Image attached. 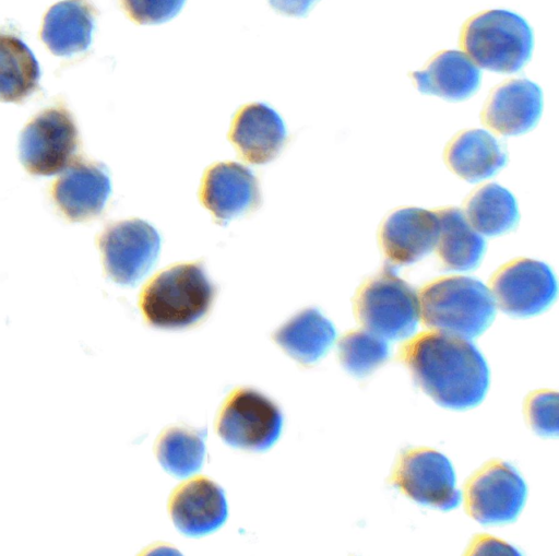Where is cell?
<instances>
[{"mask_svg":"<svg viewBox=\"0 0 559 556\" xmlns=\"http://www.w3.org/2000/svg\"><path fill=\"white\" fill-rule=\"evenodd\" d=\"M200 198L218 221L226 223L259 205L260 190L247 166L221 162L204 175Z\"/></svg>","mask_w":559,"mask_h":556,"instance_id":"2e32d148","label":"cell"},{"mask_svg":"<svg viewBox=\"0 0 559 556\" xmlns=\"http://www.w3.org/2000/svg\"><path fill=\"white\" fill-rule=\"evenodd\" d=\"M557 280L544 262L521 258L502 265L490 280L496 305L513 317H532L545 311L557 297Z\"/></svg>","mask_w":559,"mask_h":556,"instance_id":"9c48e42d","label":"cell"},{"mask_svg":"<svg viewBox=\"0 0 559 556\" xmlns=\"http://www.w3.org/2000/svg\"><path fill=\"white\" fill-rule=\"evenodd\" d=\"M393 484L414 501L440 510L461 502L454 469L439 451L416 448L405 451L393 473Z\"/></svg>","mask_w":559,"mask_h":556,"instance_id":"30bf717a","label":"cell"},{"mask_svg":"<svg viewBox=\"0 0 559 556\" xmlns=\"http://www.w3.org/2000/svg\"><path fill=\"white\" fill-rule=\"evenodd\" d=\"M418 299L427 328L466 339L480 335L496 316L490 289L471 276L436 279L421 288Z\"/></svg>","mask_w":559,"mask_h":556,"instance_id":"7a4b0ae2","label":"cell"},{"mask_svg":"<svg viewBox=\"0 0 559 556\" xmlns=\"http://www.w3.org/2000/svg\"><path fill=\"white\" fill-rule=\"evenodd\" d=\"M169 513L182 534L195 537L219 529L228 511L223 489L212 480L198 476L185 482L173 493Z\"/></svg>","mask_w":559,"mask_h":556,"instance_id":"5bb4252c","label":"cell"},{"mask_svg":"<svg viewBox=\"0 0 559 556\" xmlns=\"http://www.w3.org/2000/svg\"><path fill=\"white\" fill-rule=\"evenodd\" d=\"M336 330L317 308H307L273 333V340L294 359L311 365L333 345Z\"/></svg>","mask_w":559,"mask_h":556,"instance_id":"44dd1931","label":"cell"},{"mask_svg":"<svg viewBox=\"0 0 559 556\" xmlns=\"http://www.w3.org/2000/svg\"><path fill=\"white\" fill-rule=\"evenodd\" d=\"M474 555H519V551L512 545L490 536L477 537L469 549Z\"/></svg>","mask_w":559,"mask_h":556,"instance_id":"f1b7e54d","label":"cell"},{"mask_svg":"<svg viewBox=\"0 0 559 556\" xmlns=\"http://www.w3.org/2000/svg\"><path fill=\"white\" fill-rule=\"evenodd\" d=\"M128 15L139 24H159L176 16L186 0H120Z\"/></svg>","mask_w":559,"mask_h":556,"instance_id":"83f0119b","label":"cell"},{"mask_svg":"<svg viewBox=\"0 0 559 556\" xmlns=\"http://www.w3.org/2000/svg\"><path fill=\"white\" fill-rule=\"evenodd\" d=\"M464 214L474 229L485 236L508 233L520 217L514 196L498 184L475 190L466 201Z\"/></svg>","mask_w":559,"mask_h":556,"instance_id":"cb8c5ba5","label":"cell"},{"mask_svg":"<svg viewBox=\"0 0 559 556\" xmlns=\"http://www.w3.org/2000/svg\"><path fill=\"white\" fill-rule=\"evenodd\" d=\"M110 192L111 184L106 167L86 161L74 162L52 187L56 205L73 222L97 216Z\"/></svg>","mask_w":559,"mask_h":556,"instance_id":"9a60e30c","label":"cell"},{"mask_svg":"<svg viewBox=\"0 0 559 556\" xmlns=\"http://www.w3.org/2000/svg\"><path fill=\"white\" fill-rule=\"evenodd\" d=\"M461 45L476 66L514 73L531 59L534 38L521 15L493 9L473 16L464 25Z\"/></svg>","mask_w":559,"mask_h":556,"instance_id":"277c9868","label":"cell"},{"mask_svg":"<svg viewBox=\"0 0 559 556\" xmlns=\"http://www.w3.org/2000/svg\"><path fill=\"white\" fill-rule=\"evenodd\" d=\"M525 413L531 427L544 437L558 435V393L540 390L531 394L525 403Z\"/></svg>","mask_w":559,"mask_h":556,"instance_id":"4316f807","label":"cell"},{"mask_svg":"<svg viewBox=\"0 0 559 556\" xmlns=\"http://www.w3.org/2000/svg\"><path fill=\"white\" fill-rule=\"evenodd\" d=\"M98 245L107 275L118 284L133 285L155 263L160 237L146 221L132 218L108 226Z\"/></svg>","mask_w":559,"mask_h":556,"instance_id":"8fae6325","label":"cell"},{"mask_svg":"<svg viewBox=\"0 0 559 556\" xmlns=\"http://www.w3.org/2000/svg\"><path fill=\"white\" fill-rule=\"evenodd\" d=\"M40 69L27 45L0 34V100L21 103L38 87Z\"/></svg>","mask_w":559,"mask_h":556,"instance_id":"603a6c76","label":"cell"},{"mask_svg":"<svg viewBox=\"0 0 559 556\" xmlns=\"http://www.w3.org/2000/svg\"><path fill=\"white\" fill-rule=\"evenodd\" d=\"M287 138L286 128L280 115L264 103H252L236 115L230 131L242 157L253 164L272 161L283 147Z\"/></svg>","mask_w":559,"mask_h":556,"instance_id":"e0dca14e","label":"cell"},{"mask_svg":"<svg viewBox=\"0 0 559 556\" xmlns=\"http://www.w3.org/2000/svg\"><path fill=\"white\" fill-rule=\"evenodd\" d=\"M448 167L468 182H478L496 175L508 161L501 143L484 129L460 132L447 145Z\"/></svg>","mask_w":559,"mask_h":556,"instance_id":"d6986e66","label":"cell"},{"mask_svg":"<svg viewBox=\"0 0 559 556\" xmlns=\"http://www.w3.org/2000/svg\"><path fill=\"white\" fill-rule=\"evenodd\" d=\"M78 138L75 122L67 109H46L21 132L20 161L32 175H55L70 163L78 147Z\"/></svg>","mask_w":559,"mask_h":556,"instance_id":"ba28073f","label":"cell"},{"mask_svg":"<svg viewBox=\"0 0 559 556\" xmlns=\"http://www.w3.org/2000/svg\"><path fill=\"white\" fill-rule=\"evenodd\" d=\"M156 457L160 465L177 477L197 473L204 460L205 443L203 433L171 427L157 439Z\"/></svg>","mask_w":559,"mask_h":556,"instance_id":"d4e9b609","label":"cell"},{"mask_svg":"<svg viewBox=\"0 0 559 556\" xmlns=\"http://www.w3.org/2000/svg\"><path fill=\"white\" fill-rule=\"evenodd\" d=\"M439 220L436 244L438 257L448 270L469 271L481 261L486 242L457 208L435 211Z\"/></svg>","mask_w":559,"mask_h":556,"instance_id":"7402d4cb","label":"cell"},{"mask_svg":"<svg viewBox=\"0 0 559 556\" xmlns=\"http://www.w3.org/2000/svg\"><path fill=\"white\" fill-rule=\"evenodd\" d=\"M317 0H269L277 12L289 16H304Z\"/></svg>","mask_w":559,"mask_h":556,"instance_id":"f546056e","label":"cell"},{"mask_svg":"<svg viewBox=\"0 0 559 556\" xmlns=\"http://www.w3.org/2000/svg\"><path fill=\"white\" fill-rule=\"evenodd\" d=\"M543 110L540 87L527 79H512L497 86L481 111V120L493 132L511 137L533 129Z\"/></svg>","mask_w":559,"mask_h":556,"instance_id":"4fadbf2b","label":"cell"},{"mask_svg":"<svg viewBox=\"0 0 559 556\" xmlns=\"http://www.w3.org/2000/svg\"><path fill=\"white\" fill-rule=\"evenodd\" d=\"M283 415L262 393L239 388L224 402L216 421L218 436L229 446L264 451L280 438Z\"/></svg>","mask_w":559,"mask_h":556,"instance_id":"8992f818","label":"cell"},{"mask_svg":"<svg viewBox=\"0 0 559 556\" xmlns=\"http://www.w3.org/2000/svg\"><path fill=\"white\" fill-rule=\"evenodd\" d=\"M412 76L419 92L457 102L471 97L478 90L481 75L467 55L444 50Z\"/></svg>","mask_w":559,"mask_h":556,"instance_id":"ac0fdd59","label":"cell"},{"mask_svg":"<svg viewBox=\"0 0 559 556\" xmlns=\"http://www.w3.org/2000/svg\"><path fill=\"white\" fill-rule=\"evenodd\" d=\"M527 487L519 472L508 462L487 463L467 482L464 502L467 513L484 525L513 522L521 513Z\"/></svg>","mask_w":559,"mask_h":556,"instance_id":"52a82bcc","label":"cell"},{"mask_svg":"<svg viewBox=\"0 0 559 556\" xmlns=\"http://www.w3.org/2000/svg\"><path fill=\"white\" fill-rule=\"evenodd\" d=\"M402 358L417 385L443 407L472 409L488 391V365L466 338L423 332L403 347Z\"/></svg>","mask_w":559,"mask_h":556,"instance_id":"6da1fadb","label":"cell"},{"mask_svg":"<svg viewBox=\"0 0 559 556\" xmlns=\"http://www.w3.org/2000/svg\"><path fill=\"white\" fill-rule=\"evenodd\" d=\"M95 27L93 7L85 0H63L45 15L40 37L56 56H71L86 50Z\"/></svg>","mask_w":559,"mask_h":556,"instance_id":"ffe728a7","label":"cell"},{"mask_svg":"<svg viewBox=\"0 0 559 556\" xmlns=\"http://www.w3.org/2000/svg\"><path fill=\"white\" fill-rule=\"evenodd\" d=\"M390 356L386 340L364 329L346 333L338 342L342 366L356 377H365Z\"/></svg>","mask_w":559,"mask_h":556,"instance_id":"484cf974","label":"cell"},{"mask_svg":"<svg viewBox=\"0 0 559 556\" xmlns=\"http://www.w3.org/2000/svg\"><path fill=\"white\" fill-rule=\"evenodd\" d=\"M215 286L200 263H181L152 279L142 291L140 308L145 320L162 329H182L210 310Z\"/></svg>","mask_w":559,"mask_h":556,"instance_id":"3957f363","label":"cell"},{"mask_svg":"<svg viewBox=\"0 0 559 556\" xmlns=\"http://www.w3.org/2000/svg\"><path fill=\"white\" fill-rule=\"evenodd\" d=\"M354 311L364 329L389 341L409 338L420 318L418 294L391 269L361 284Z\"/></svg>","mask_w":559,"mask_h":556,"instance_id":"5b68a950","label":"cell"},{"mask_svg":"<svg viewBox=\"0 0 559 556\" xmlns=\"http://www.w3.org/2000/svg\"><path fill=\"white\" fill-rule=\"evenodd\" d=\"M439 220L435 211L401 208L390 213L379 229V242L388 261L409 265L436 247Z\"/></svg>","mask_w":559,"mask_h":556,"instance_id":"7c38bea8","label":"cell"}]
</instances>
